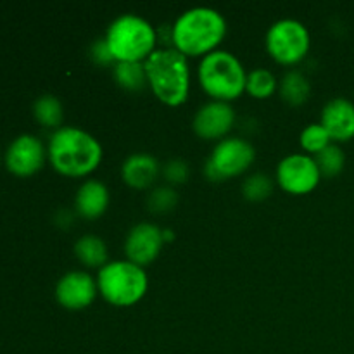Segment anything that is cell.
<instances>
[{"label":"cell","instance_id":"cell-12","mask_svg":"<svg viewBox=\"0 0 354 354\" xmlns=\"http://www.w3.org/2000/svg\"><path fill=\"white\" fill-rule=\"evenodd\" d=\"M97 290H99L97 280L90 273L75 270V272L64 273L59 279L55 286V299L68 310H82L92 304Z\"/></svg>","mask_w":354,"mask_h":354},{"label":"cell","instance_id":"cell-6","mask_svg":"<svg viewBox=\"0 0 354 354\" xmlns=\"http://www.w3.org/2000/svg\"><path fill=\"white\" fill-rule=\"evenodd\" d=\"M147 273L144 266L130 259L107 261L97 275L100 294L114 306H131L144 297L147 290Z\"/></svg>","mask_w":354,"mask_h":354},{"label":"cell","instance_id":"cell-4","mask_svg":"<svg viewBox=\"0 0 354 354\" xmlns=\"http://www.w3.org/2000/svg\"><path fill=\"white\" fill-rule=\"evenodd\" d=\"M104 40L116 62H144L156 50L158 33L151 21L127 12L114 17Z\"/></svg>","mask_w":354,"mask_h":354},{"label":"cell","instance_id":"cell-21","mask_svg":"<svg viewBox=\"0 0 354 354\" xmlns=\"http://www.w3.org/2000/svg\"><path fill=\"white\" fill-rule=\"evenodd\" d=\"M245 90L256 99H266L277 90L275 75L266 68H254L248 75Z\"/></svg>","mask_w":354,"mask_h":354},{"label":"cell","instance_id":"cell-17","mask_svg":"<svg viewBox=\"0 0 354 354\" xmlns=\"http://www.w3.org/2000/svg\"><path fill=\"white\" fill-rule=\"evenodd\" d=\"M75 252L80 261L85 263L86 266H99L102 268L107 263V245L99 235L85 234L76 241Z\"/></svg>","mask_w":354,"mask_h":354},{"label":"cell","instance_id":"cell-16","mask_svg":"<svg viewBox=\"0 0 354 354\" xmlns=\"http://www.w3.org/2000/svg\"><path fill=\"white\" fill-rule=\"evenodd\" d=\"M109 190L100 180H86L80 185L75 197V206L85 218H97L107 209Z\"/></svg>","mask_w":354,"mask_h":354},{"label":"cell","instance_id":"cell-14","mask_svg":"<svg viewBox=\"0 0 354 354\" xmlns=\"http://www.w3.org/2000/svg\"><path fill=\"white\" fill-rule=\"evenodd\" d=\"M322 124L335 140L354 137V104L344 97H335L322 111Z\"/></svg>","mask_w":354,"mask_h":354},{"label":"cell","instance_id":"cell-23","mask_svg":"<svg viewBox=\"0 0 354 354\" xmlns=\"http://www.w3.org/2000/svg\"><path fill=\"white\" fill-rule=\"evenodd\" d=\"M301 145L306 152L311 154H318L322 149H325L327 145H330V133L325 130V127L322 123H311L301 131Z\"/></svg>","mask_w":354,"mask_h":354},{"label":"cell","instance_id":"cell-9","mask_svg":"<svg viewBox=\"0 0 354 354\" xmlns=\"http://www.w3.org/2000/svg\"><path fill=\"white\" fill-rule=\"evenodd\" d=\"M322 173L310 154H289L277 166V182L289 194L311 192L318 185Z\"/></svg>","mask_w":354,"mask_h":354},{"label":"cell","instance_id":"cell-26","mask_svg":"<svg viewBox=\"0 0 354 354\" xmlns=\"http://www.w3.org/2000/svg\"><path fill=\"white\" fill-rule=\"evenodd\" d=\"M162 173H165V178L168 180L169 183H183L187 178H189V165H187L183 159L175 158L169 159L168 162L162 168Z\"/></svg>","mask_w":354,"mask_h":354},{"label":"cell","instance_id":"cell-8","mask_svg":"<svg viewBox=\"0 0 354 354\" xmlns=\"http://www.w3.org/2000/svg\"><path fill=\"white\" fill-rule=\"evenodd\" d=\"M256 151L248 140L241 137H227L214 145L206 161V175L211 180H225L244 173L254 161Z\"/></svg>","mask_w":354,"mask_h":354},{"label":"cell","instance_id":"cell-15","mask_svg":"<svg viewBox=\"0 0 354 354\" xmlns=\"http://www.w3.org/2000/svg\"><path fill=\"white\" fill-rule=\"evenodd\" d=\"M159 175V162L147 152H133L128 156L121 166V176L124 182L135 189H147Z\"/></svg>","mask_w":354,"mask_h":354},{"label":"cell","instance_id":"cell-20","mask_svg":"<svg viewBox=\"0 0 354 354\" xmlns=\"http://www.w3.org/2000/svg\"><path fill=\"white\" fill-rule=\"evenodd\" d=\"M114 80L123 88L142 90L147 83V73H145L144 62H116L114 64Z\"/></svg>","mask_w":354,"mask_h":354},{"label":"cell","instance_id":"cell-11","mask_svg":"<svg viewBox=\"0 0 354 354\" xmlns=\"http://www.w3.org/2000/svg\"><path fill=\"white\" fill-rule=\"evenodd\" d=\"M45 147L35 135L23 133L14 138L6 152V165L14 175L28 176L44 166Z\"/></svg>","mask_w":354,"mask_h":354},{"label":"cell","instance_id":"cell-22","mask_svg":"<svg viewBox=\"0 0 354 354\" xmlns=\"http://www.w3.org/2000/svg\"><path fill=\"white\" fill-rule=\"evenodd\" d=\"M315 161H317L318 169L324 176H334L344 168V161H346V156L342 152V149L339 145L330 144L327 145L325 149H322L318 154L313 156Z\"/></svg>","mask_w":354,"mask_h":354},{"label":"cell","instance_id":"cell-27","mask_svg":"<svg viewBox=\"0 0 354 354\" xmlns=\"http://www.w3.org/2000/svg\"><path fill=\"white\" fill-rule=\"evenodd\" d=\"M90 55H92L93 61L99 62V64H111V62H116L104 38L102 40H97L95 44L92 45V48H90Z\"/></svg>","mask_w":354,"mask_h":354},{"label":"cell","instance_id":"cell-13","mask_svg":"<svg viewBox=\"0 0 354 354\" xmlns=\"http://www.w3.org/2000/svg\"><path fill=\"white\" fill-rule=\"evenodd\" d=\"M235 121L234 107L223 100H211L201 106L194 114L192 128L199 137L218 138L228 133Z\"/></svg>","mask_w":354,"mask_h":354},{"label":"cell","instance_id":"cell-7","mask_svg":"<svg viewBox=\"0 0 354 354\" xmlns=\"http://www.w3.org/2000/svg\"><path fill=\"white\" fill-rule=\"evenodd\" d=\"M266 50L282 64H296L310 50V31L297 19L275 21L266 31Z\"/></svg>","mask_w":354,"mask_h":354},{"label":"cell","instance_id":"cell-19","mask_svg":"<svg viewBox=\"0 0 354 354\" xmlns=\"http://www.w3.org/2000/svg\"><path fill=\"white\" fill-rule=\"evenodd\" d=\"M33 114L44 127L57 130V128H61L64 111H62V104L57 97L52 95V93H45L33 102Z\"/></svg>","mask_w":354,"mask_h":354},{"label":"cell","instance_id":"cell-1","mask_svg":"<svg viewBox=\"0 0 354 354\" xmlns=\"http://www.w3.org/2000/svg\"><path fill=\"white\" fill-rule=\"evenodd\" d=\"M48 159L59 173L83 176L92 173L102 159V145L88 131L78 127H61L50 135Z\"/></svg>","mask_w":354,"mask_h":354},{"label":"cell","instance_id":"cell-24","mask_svg":"<svg viewBox=\"0 0 354 354\" xmlns=\"http://www.w3.org/2000/svg\"><path fill=\"white\" fill-rule=\"evenodd\" d=\"M273 182L268 175L265 173H254V175L248 176L242 183V192L248 199L251 201H261L272 194Z\"/></svg>","mask_w":354,"mask_h":354},{"label":"cell","instance_id":"cell-18","mask_svg":"<svg viewBox=\"0 0 354 354\" xmlns=\"http://www.w3.org/2000/svg\"><path fill=\"white\" fill-rule=\"evenodd\" d=\"M311 85L308 82L306 76L301 71H292L286 73L280 82V93H282L283 100H287L292 106H299V104L306 102L308 97H310Z\"/></svg>","mask_w":354,"mask_h":354},{"label":"cell","instance_id":"cell-3","mask_svg":"<svg viewBox=\"0 0 354 354\" xmlns=\"http://www.w3.org/2000/svg\"><path fill=\"white\" fill-rule=\"evenodd\" d=\"M152 92L168 106H180L190 90V69L187 55L173 48H156L144 61Z\"/></svg>","mask_w":354,"mask_h":354},{"label":"cell","instance_id":"cell-5","mask_svg":"<svg viewBox=\"0 0 354 354\" xmlns=\"http://www.w3.org/2000/svg\"><path fill=\"white\" fill-rule=\"evenodd\" d=\"M201 86L214 100L237 99L245 90L248 73L235 54L228 50H213L201 59L199 64Z\"/></svg>","mask_w":354,"mask_h":354},{"label":"cell","instance_id":"cell-10","mask_svg":"<svg viewBox=\"0 0 354 354\" xmlns=\"http://www.w3.org/2000/svg\"><path fill=\"white\" fill-rule=\"evenodd\" d=\"M162 230L151 221L133 225L124 239V251L131 263L145 266L158 258L162 248Z\"/></svg>","mask_w":354,"mask_h":354},{"label":"cell","instance_id":"cell-25","mask_svg":"<svg viewBox=\"0 0 354 354\" xmlns=\"http://www.w3.org/2000/svg\"><path fill=\"white\" fill-rule=\"evenodd\" d=\"M147 203L149 209H152L154 213H165V211H169L175 207V204L178 203V194L169 185L158 187V189H154L149 194Z\"/></svg>","mask_w":354,"mask_h":354},{"label":"cell","instance_id":"cell-2","mask_svg":"<svg viewBox=\"0 0 354 354\" xmlns=\"http://www.w3.org/2000/svg\"><path fill=\"white\" fill-rule=\"evenodd\" d=\"M227 33L223 14L211 7H192L176 17L171 26V41L185 55H206Z\"/></svg>","mask_w":354,"mask_h":354}]
</instances>
